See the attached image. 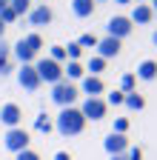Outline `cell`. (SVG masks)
<instances>
[{
    "label": "cell",
    "instance_id": "cell-1",
    "mask_svg": "<svg viewBox=\"0 0 157 160\" xmlns=\"http://www.w3.org/2000/svg\"><path fill=\"white\" fill-rule=\"evenodd\" d=\"M54 129L63 137H74V134H80L86 129V117L80 114V109H74V106L60 109V114L54 117Z\"/></svg>",
    "mask_w": 157,
    "mask_h": 160
},
{
    "label": "cell",
    "instance_id": "cell-2",
    "mask_svg": "<svg viewBox=\"0 0 157 160\" xmlns=\"http://www.w3.org/2000/svg\"><path fill=\"white\" fill-rule=\"evenodd\" d=\"M34 72H37V77H40V83H49V86H54V83H60V80H63V66L54 63L52 57L34 60Z\"/></svg>",
    "mask_w": 157,
    "mask_h": 160
},
{
    "label": "cell",
    "instance_id": "cell-3",
    "mask_svg": "<svg viewBox=\"0 0 157 160\" xmlns=\"http://www.w3.org/2000/svg\"><path fill=\"white\" fill-rule=\"evenodd\" d=\"M80 97V89H77L74 83H69V80H60V83H54L52 86V100L60 109H69V106H74V100Z\"/></svg>",
    "mask_w": 157,
    "mask_h": 160
},
{
    "label": "cell",
    "instance_id": "cell-4",
    "mask_svg": "<svg viewBox=\"0 0 157 160\" xmlns=\"http://www.w3.org/2000/svg\"><path fill=\"white\" fill-rule=\"evenodd\" d=\"M29 143H32V134H29L23 126L9 129V132H6V137H3V146H6L9 152H14V154L26 152V149H29Z\"/></svg>",
    "mask_w": 157,
    "mask_h": 160
},
{
    "label": "cell",
    "instance_id": "cell-5",
    "mask_svg": "<svg viewBox=\"0 0 157 160\" xmlns=\"http://www.w3.org/2000/svg\"><path fill=\"white\" fill-rule=\"evenodd\" d=\"M131 20L126 17V14H114V17H109V23H106V37H114V40H123V37H129L131 34Z\"/></svg>",
    "mask_w": 157,
    "mask_h": 160
},
{
    "label": "cell",
    "instance_id": "cell-6",
    "mask_svg": "<svg viewBox=\"0 0 157 160\" xmlns=\"http://www.w3.org/2000/svg\"><path fill=\"white\" fill-rule=\"evenodd\" d=\"M80 114L86 120H103L106 117V100L103 97H86L80 106Z\"/></svg>",
    "mask_w": 157,
    "mask_h": 160
},
{
    "label": "cell",
    "instance_id": "cell-7",
    "mask_svg": "<svg viewBox=\"0 0 157 160\" xmlns=\"http://www.w3.org/2000/svg\"><path fill=\"white\" fill-rule=\"evenodd\" d=\"M17 83H20V89H26V92H37V89L43 86L40 77H37V72H34V63L17 69Z\"/></svg>",
    "mask_w": 157,
    "mask_h": 160
},
{
    "label": "cell",
    "instance_id": "cell-8",
    "mask_svg": "<svg viewBox=\"0 0 157 160\" xmlns=\"http://www.w3.org/2000/svg\"><path fill=\"white\" fill-rule=\"evenodd\" d=\"M20 120H23V109L17 106V103H6V106H0V123H3V126L17 129V126H20Z\"/></svg>",
    "mask_w": 157,
    "mask_h": 160
},
{
    "label": "cell",
    "instance_id": "cell-9",
    "mask_svg": "<svg viewBox=\"0 0 157 160\" xmlns=\"http://www.w3.org/2000/svg\"><path fill=\"white\" fill-rule=\"evenodd\" d=\"M52 20H54V12H52L49 3H37V6H32V12H29V23H32V26H49Z\"/></svg>",
    "mask_w": 157,
    "mask_h": 160
},
{
    "label": "cell",
    "instance_id": "cell-10",
    "mask_svg": "<svg viewBox=\"0 0 157 160\" xmlns=\"http://www.w3.org/2000/svg\"><path fill=\"white\" fill-rule=\"evenodd\" d=\"M103 149L109 152V157H114V154H126V152H129V137L111 132V134L103 140Z\"/></svg>",
    "mask_w": 157,
    "mask_h": 160
},
{
    "label": "cell",
    "instance_id": "cell-11",
    "mask_svg": "<svg viewBox=\"0 0 157 160\" xmlns=\"http://www.w3.org/2000/svg\"><path fill=\"white\" fill-rule=\"evenodd\" d=\"M80 92H83L86 97H100V94L106 92V83H103V77H94V74H86V77L80 80Z\"/></svg>",
    "mask_w": 157,
    "mask_h": 160
},
{
    "label": "cell",
    "instance_id": "cell-12",
    "mask_svg": "<svg viewBox=\"0 0 157 160\" xmlns=\"http://www.w3.org/2000/svg\"><path fill=\"white\" fill-rule=\"evenodd\" d=\"M120 54V40H114V37H103V40H97V57H103V60H111Z\"/></svg>",
    "mask_w": 157,
    "mask_h": 160
},
{
    "label": "cell",
    "instance_id": "cell-13",
    "mask_svg": "<svg viewBox=\"0 0 157 160\" xmlns=\"http://www.w3.org/2000/svg\"><path fill=\"white\" fill-rule=\"evenodd\" d=\"M12 57H14V60H17L20 66H32L37 54H34V52H32V49H29V46L23 43V40H17V43L12 46Z\"/></svg>",
    "mask_w": 157,
    "mask_h": 160
},
{
    "label": "cell",
    "instance_id": "cell-14",
    "mask_svg": "<svg viewBox=\"0 0 157 160\" xmlns=\"http://www.w3.org/2000/svg\"><path fill=\"white\" fill-rule=\"evenodd\" d=\"M151 17H154V12H151V6L149 3H137L134 9H131V26L134 23H140V26H146V23H151Z\"/></svg>",
    "mask_w": 157,
    "mask_h": 160
},
{
    "label": "cell",
    "instance_id": "cell-15",
    "mask_svg": "<svg viewBox=\"0 0 157 160\" xmlns=\"http://www.w3.org/2000/svg\"><path fill=\"white\" fill-rule=\"evenodd\" d=\"M134 77H137V80H154V77H157V60H143V63L137 66Z\"/></svg>",
    "mask_w": 157,
    "mask_h": 160
},
{
    "label": "cell",
    "instance_id": "cell-16",
    "mask_svg": "<svg viewBox=\"0 0 157 160\" xmlns=\"http://www.w3.org/2000/svg\"><path fill=\"white\" fill-rule=\"evenodd\" d=\"M12 72V46L6 40H0V77Z\"/></svg>",
    "mask_w": 157,
    "mask_h": 160
},
{
    "label": "cell",
    "instance_id": "cell-17",
    "mask_svg": "<svg viewBox=\"0 0 157 160\" xmlns=\"http://www.w3.org/2000/svg\"><path fill=\"white\" fill-rule=\"evenodd\" d=\"M123 106H126L129 112H143V109H146V97H143V94H137V92H131V94H126Z\"/></svg>",
    "mask_w": 157,
    "mask_h": 160
},
{
    "label": "cell",
    "instance_id": "cell-18",
    "mask_svg": "<svg viewBox=\"0 0 157 160\" xmlns=\"http://www.w3.org/2000/svg\"><path fill=\"white\" fill-rule=\"evenodd\" d=\"M71 12L77 17H91L94 14V3L91 0H71Z\"/></svg>",
    "mask_w": 157,
    "mask_h": 160
},
{
    "label": "cell",
    "instance_id": "cell-19",
    "mask_svg": "<svg viewBox=\"0 0 157 160\" xmlns=\"http://www.w3.org/2000/svg\"><path fill=\"white\" fill-rule=\"evenodd\" d=\"M86 77V69L80 66V63H71V60H69V66L63 69V80H69V83H71V80H83Z\"/></svg>",
    "mask_w": 157,
    "mask_h": 160
},
{
    "label": "cell",
    "instance_id": "cell-20",
    "mask_svg": "<svg viewBox=\"0 0 157 160\" xmlns=\"http://www.w3.org/2000/svg\"><path fill=\"white\" fill-rule=\"evenodd\" d=\"M20 40H23V43H26V46H29V49H32L34 54L43 49V37L37 34V32H29V34H26V37H20Z\"/></svg>",
    "mask_w": 157,
    "mask_h": 160
},
{
    "label": "cell",
    "instance_id": "cell-21",
    "mask_svg": "<svg viewBox=\"0 0 157 160\" xmlns=\"http://www.w3.org/2000/svg\"><path fill=\"white\" fill-rule=\"evenodd\" d=\"M103 69H106V60L94 54V57L89 60V66H86V74H94V77H100V72H103Z\"/></svg>",
    "mask_w": 157,
    "mask_h": 160
},
{
    "label": "cell",
    "instance_id": "cell-22",
    "mask_svg": "<svg viewBox=\"0 0 157 160\" xmlns=\"http://www.w3.org/2000/svg\"><path fill=\"white\" fill-rule=\"evenodd\" d=\"M34 129H37V132H43V134H49V132L54 129V123L49 120V114L43 112V114H37V117H34Z\"/></svg>",
    "mask_w": 157,
    "mask_h": 160
},
{
    "label": "cell",
    "instance_id": "cell-23",
    "mask_svg": "<svg viewBox=\"0 0 157 160\" xmlns=\"http://www.w3.org/2000/svg\"><path fill=\"white\" fill-rule=\"evenodd\" d=\"M134 86H137V77H134V74H123V77H120V92H123V94H131Z\"/></svg>",
    "mask_w": 157,
    "mask_h": 160
},
{
    "label": "cell",
    "instance_id": "cell-24",
    "mask_svg": "<svg viewBox=\"0 0 157 160\" xmlns=\"http://www.w3.org/2000/svg\"><path fill=\"white\" fill-rule=\"evenodd\" d=\"M9 6L17 12V17H20V14H29L32 12V0H9Z\"/></svg>",
    "mask_w": 157,
    "mask_h": 160
},
{
    "label": "cell",
    "instance_id": "cell-25",
    "mask_svg": "<svg viewBox=\"0 0 157 160\" xmlns=\"http://www.w3.org/2000/svg\"><path fill=\"white\" fill-rule=\"evenodd\" d=\"M14 20H17V12H14L12 6H6L3 12H0V23H3V26H9V23H14Z\"/></svg>",
    "mask_w": 157,
    "mask_h": 160
},
{
    "label": "cell",
    "instance_id": "cell-26",
    "mask_svg": "<svg viewBox=\"0 0 157 160\" xmlns=\"http://www.w3.org/2000/svg\"><path fill=\"white\" fill-rule=\"evenodd\" d=\"M114 134H126L129 132V117H114Z\"/></svg>",
    "mask_w": 157,
    "mask_h": 160
},
{
    "label": "cell",
    "instance_id": "cell-27",
    "mask_svg": "<svg viewBox=\"0 0 157 160\" xmlns=\"http://www.w3.org/2000/svg\"><path fill=\"white\" fill-rule=\"evenodd\" d=\"M77 43H80L83 49H97V37H94L91 32H86V34H83L80 40H77Z\"/></svg>",
    "mask_w": 157,
    "mask_h": 160
},
{
    "label": "cell",
    "instance_id": "cell-28",
    "mask_svg": "<svg viewBox=\"0 0 157 160\" xmlns=\"http://www.w3.org/2000/svg\"><path fill=\"white\" fill-rule=\"evenodd\" d=\"M54 63H63L66 60V46H52V54H49Z\"/></svg>",
    "mask_w": 157,
    "mask_h": 160
},
{
    "label": "cell",
    "instance_id": "cell-29",
    "mask_svg": "<svg viewBox=\"0 0 157 160\" xmlns=\"http://www.w3.org/2000/svg\"><path fill=\"white\" fill-rule=\"evenodd\" d=\"M123 100H126L123 92H111V94L106 97V106H109V103H111V106H123Z\"/></svg>",
    "mask_w": 157,
    "mask_h": 160
},
{
    "label": "cell",
    "instance_id": "cell-30",
    "mask_svg": "<svg viewBox=\"0 0 157 160\" xmlns=\"http://www.w3.org/2000/svg\"><path fill=\"white\" fill-rule=\"evenodd\" d=\"M14 160H40V154H37L34 149H26V152H20V154H17Z\"/></svg>",
    "mask_w": 157,
    "mask_h": 160
},
{
    "label": "cell",
    "instance_id": "cell-31",
    "mask_svg": "<svg viewBox=\"0 0 157 160\" xmlns=\"http://www.w3.org/2000/svg\"><path fill=\"white\" fill-rule=\"evenodd\" d=\"M126 160H143V149H131V146H129V152H126Z\"/></svg>",
    "mask_w": 157,
    "mask_h": 160
},
{
    "label": "cell",
    "instance_id": "cell-32",
    "mask_svg": "<svg viewBox=\"0 0 157 160\" xmlns=\"http://www.w3.org/2000/svg\"><path fill=\"white\" fill-rule=\"evenodd\" d=\"M54 160H71V154H69V152H57Z\"/></svg>",
    "mask_w": 157,
    "mask_h": 160
},
{
    "label": "cell",
    "instance_id": "cell-33",
    "mask_svg": "<svg viewBox=\"0 0 157 160\" xmlns=\"http://www.w3.org/2000/svg\"><path fill=\"white\" fill-rule=\"evenodd\" d=\"M114 3H117V6H129L131 0H114Z\"/></svg>",
    "mask_w": 157,
    "mask_h": 160
},
{
    "label": "cell",
    "instance_id": "cell-34",
    "mask_svg": "<svg viewBox=\"0 0 157 160\" xmlns=\"http://www.w3.org/2000/svg\"><path fill=\"white\" fill-rule=\"evenodd\" d=\"M109 160H126V154H114V157H109Z\"/></svg>",
    "mask_w": 157,
    "mask_h": 160
},
{
    "label": "cell",
    "instance_id": "cell-35",
    "mask_svg": "<svg viewBox=\"0 0 157 160\" xmlns=\"http://www.w3.org/2000/svg\"><path fill=\"white\" fill-rule=\"evenodd\" d=\"M6 6H9V0H0V12H3Z\"/></svg>",
    "mask_w": 157,
    "mask_h": 160
},
{
    "label": "cell",
    "instance_id": "cell-36",
    "mask_svg": "<svg viewBox=\"0 0 157 160\" xmlns=\"http://www.w3.org/2000/svg\"><path fill=\"white\" fill-rule=\"evenodd\" d=\"M3 34H6V26H3V23H0V40H3Z\"/></svg>",
    "mask_w": 157,
    "mask_h": 160
},
{
    "label": "cell",
    "instance_id": "cell-37",
    "mask_svg": "<svg viewBox=\"0 0 157 160\" xmlns=\"http://www.w3.org/2000/svg\"><path fill=\"white\" fill-rule=\"evenodd\" d=\"M151 12H154V14H157V0H151Z\"/></svg>",
    "mask_w": 157,
    "mask_h": 160
},
{
    "label": "cell",
    "instance_id": "cell-38",
    "mask_svg": "<svg viewBox=\"0 0 157 160\" xmlns=\"http://www.w3.org/2000/svg\"><path fill=\"white\" fill-rule=\"evenodd\" d=\"M151 40H154V46H157V32H154V34H151Z\"/></svg>",
    "mask_w": 157,
    "mask_h": 160
},
{
    "label": "cell",
    "instance_id": "cell-39",
    "mask_svg": "<svg viewBox=\"0 0 157 160\" xmlns=\"http://www.w3.org/2000/svg\"><path fill=\"white\" fill-rule=\"evenodd\" d=\"M91 3H106V0H91Z\"/></svg>",
    "mask_w": 157,
    "mask_h": 160
},
{
    "label": "cell",
    "instance_id": "cell-40",
    "mask_svg": "<svg viewBox=\"0 0 157 160\" xmlns=\"http://www.w3.org/2000/svg\"><path fill=\"white\" fill-rule=\"evenodd\" d=\"M140 3H146V0H140Z\"/></svg>",
    "mask_w": 157,
    "mask_h": 160
}]
</instances>
